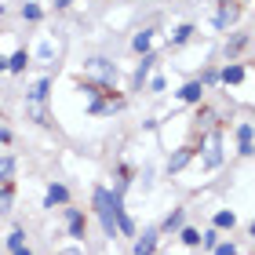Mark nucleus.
Masks as SVG:
<instances>
[{"label":"nucleus","mask_w":255,"mask_h":255,"mask_svg":"<svg viewBox=\"0 0 255 255\" xmlns=\"http://www.w3.org/2000/svg\"><path fill=\"white\" fill-rule=\"evenodd\" d=\"M124 201L121 193H113L106 186H95L91 190V208H95V215L102 219V230H106V237H117V223H113V212H117Z\"/></svg>","instance_id":"nucleus-1"},{"label":"nucleus","mask_w":255,"mask_h":255,"mask_svg":"<svg viewBox=\"0 0 255 255\" xmlns=\"http://www.w3.org/2000/svg\"><path fill=\"white\" fill-rule=\"evenodd\" d=\"M48 95H51V77H44L33 84V91L26 95V117H33L40 128H51V110H48Z\"/></svg>","instance_id":"nucleus-2"},{"label":"nucleus","mask_w":255,"mask_h":255,"mask_svg":"<svg viewBox=\"0 0 255 255\" xmlns=\"http://www.w3.org/2000/svg\"><path fill=\"white\" fill-rule=\"evenodd\" d=\"M84 66H88V69H91L95 77H102V84H113V80H117V66H113L110 59H102V55H95V59H88Z\"/></svg>","instance_id":"nucleus-3"},{"label":"nucleus","mask_w":255,"mask_h":255,"mask_svg":"<svg viewBox=\"0 0 255 255\" xmlns=\"http://www.w3.org/2000/svg\"><path fill=\"white\" fill-rule=\"evenodd\" d=\"M157 237H160V230H157V226L142 230V237L135 241V255H157Z\"/></svg>","instance_id":"nucleus-4"},{"label":"nucleus","mask_w":255,"mask_h":255,"mask_svg":"<svg viewBox=\"0 0 255 255\" xmlns=\"http://www.w3.org/2000/svg\"><path fill=\"white\" fill-rule=\"evenodd\" d=\"M66 223H69V237H84L88 234V219L80 215V208H66Z\"/></svg>","instance_id":"nucleus-5"},{"label":"nucleus","mask_w":255,"mask_h":255,"mask_svg":"<svg viewBox=\"0 0 255 255\" xmlns=\"http://www.w3.org/2000/svg\"><path fill=\"white\" fill-rule=\"evenodd\" d=\"M55 204H59V208L69 204V190L62 186V182H51V186H48V197H44V208H55Z\"/></svg>","instance_id":"nucleus-6"},{"label":"nucleus","mask_w":255,"mask_h":255,"mask_svg":"<svg viewBox=\"0 0 255 255\" xmlns=\"http://www.w3.org/2000/svg\"><path fill=\"white\" fill-rule=\"evenodd\" d=\"M237 15H241V7L234 4V0H226V4H223V7H219V11H215V26H219V29H226V26H234V18H237Z\"/></svg>","instance_id":"nucleus-7"},{"label":"nucleus","mask_w":255,"mask_h":255,"mask_svg":"<svg viewBox=\"0 0 255 255\" xmlns=\"http://www.w3.org/2000/svg\"><path fill=\"white\" fill-rule=\"evenodd\" d=\"M204 91H208V88L201 84V80H190V84H182L179 99H182V102H201V99H204Z\"/></svg>","instance_id":"nucleus-8"},{"label":"nucleus","mask_w":255,"mask_h":255,"mask_svg":"<svg viewBox=\"0 0 255 255\" xmlns=\"http://www.w3.org/2000/svg\"><path fill=\"white\" fill-rule=\"evenodd\" d=\"M245 73H248V69L241 66V62H230L223 73H219V80H223V84H241V80H245Z\"/></svg>","instance_id":"nucleus-9"},{"label":"nucleus","mask_w":255,"mask_h":255,"mask_svg":"<svg viewBox=\"0 0 255 255\" xmlns=\"http://www.w3.org/2000/svg\"><path fill=\"white\" fill-rule=\"evenodd\" d=\"M153 55H142V62H138V69H135V88H142L146 80H149V73H153Z\"/></svg>","instance_id":"nucleus-10"},{"label":"nucleus","mask_w":255,"mask_h":255,"mask_svg":"<svg viewBox=\"0 0 255 255\" xmlns=\"http://www.w3.org/2000/svg\"><path fill=\"white\" fill-rule=\"evenodd\" d=\"M153 33H157V29H142V33H135L131 48H135L138 55H149V44H153Z\"/></svg>","instance_id":"nucleus-11"},{"label":"nucleus","mask_w":255,"mask_h":255,"mask_svg":"<svg viewBox=\"0 0 255 255\" xmlns=\"http://www.w3.org/2000/svg\"><path fill=\"white\" fill-rule=\"evenodd\" d=\"M26 66H29V51H26V48H18V51L7 59V73H22Z\"/></svg>","instance_id":"nucleus-12"},{"label":"nucleus","mask_w":255,"mask_h":255,"mask_svg":"<svg viewBox=\"0 0 255 255\" xmlns=\"http://www.w3.org/2000/svg\"><path fill=\"white\" fill-rule=\"evenodd\" d=\"M237 146H241V153H252V124H241L237 128Z\"/></svg>","instance_id":"nucleus-13"},{"label":"nucleus","mask_w":255,"mask_h":255,"mask_svg":"<svg viewBox=\"0 0 255 255\" xmlns=\"http://www.w3.org/2000/svg\"><path fill=\"white\" fill-rule=\"evenodd\" d=\"M234 226H237L234 212H215V230H234Z\"/></svg>","instance_id":"nucleus-14"},{"label":"nucleus","mask_w":255,"mask_h":255,"mask_svg":"<svg viewBox=\"0 0 255 255\" xmlns=\"http://www.w3.org/2000/svg\"><path fill=\"white\" fill-rule=\"evenodd\" d=\"M182 215H186V212H182V208H175V212H171V215L164 219V226H160V230H164V234H171V230H179V226H182Z\"/></svg>","instance_id":"nucleus-15"},{"label":"nucleus","mask_w":255,"mask_h":255,"mask_svg":"<svg viewBox=\"0 0 255 255\" xmlns=\"http://www.w3.org/2000/svg\"><path fill=\"white\" fill-rule=\"evenodd\" d=\"M15 175V157H0V182H11Z\"/></svg>","instance_id":"nucleus-16"},{"label":"nucleus","mask_w":255,"mask_h":255,"mask_svg":"<svg viewBox=\"0 0 255 255\" xmlns=\"http://www.w3.org/2000/svg\"><path fill=\"white\" fill-rule=\"evenodd\" d=\"M22 18H26V22H40V18H44L40 4H22Z\"/></svg>","instance_id":"nucleus-17"},{"label":"nucleus","mask_w":255,"mask_h":255,"mask_svg":"<svg viewBox=\"0 0 255 255\" xmlns=\"http://www.w3.org/2000/svg\"><path fill=\"white\" fill-rule=\"evenodd\" d=\"M7 248H11V252L26 248V234H22V230H11V234H7Z\"/></svg>","instance_id":"nucleus-18"},{"label":"nucleus","mask_w":255,"mask_h":255,"mask_svg":"<svg viewBox=\"0 0 255 255\" xmlns=\"http://www.w3.org/2000/svg\"><path fill=\"white\" fill-rule=\"evenodd\" d=\"M179 237H182V245H186V248H197V245H201V234H197L193 226H186V230H182Z\"/></svg>","instance_id":"nucleus-19"},{"label":"nucleus","mask_w":255,"mask_h":255,"mask_svg":"<svg viewBox=\"0 0 255 255\" xmlns=\"http://www.w3.org/2000/svg\"><path fill=\"white\" fill-rule=\"evenodd\" d=\"M193 37V26H179L175 29V37H171V48H179V44H186Z\"/></svg>","instance_id":"nucleus-20"},{"label":"nucleus","mask_w":255,"mask_h":255,"mask_svg":"<svg viewBox=\"0 0 255 255\" xmlns=\"http://www.w3.org/2000/svg\"><path fill=\"white\" fill-rule=\"evenodd\" d=\"M241 48H248V33H241V37H234V40L226 44V51H230V55H237Z\"/></svg>","instance_id":"nucleus-21"},{"label":"nucleus","mask_w":255,"mask_h":255,"mask_svg":"<svg viewBox=\"0 0 255 255\" xmlns=\"http://www.w3.org/2000/svg\"><path fill=\"white\" fill-rule=\"evenodd\" d=\"M113 106H106V102H99V99H91L88 102V113H91V117H102V113H110Z\"/></svg>","instance_id":"nucleus-22"},{"label":"nucleus","mask_w":255,"mask_h":255,"mask_svg":"<svg viewBox=\"0 0 255 255\" xmlns=\"http://www.w3.org/2000/svg\"><path fill=\"white\" fill-rule=\"evenodd\" d=\"M11 208V182H0V212Z\"/></svg>","instance_id":"nucleus-23"},{"label":"nucleus","mask_w":255,"mask_h":255,"mask_svg":"<svg viewBox=\"0 0 255 255\" xmlns=\"http://www.w3.org/2000/svg\"><path fill=\"white\" fill-rule=\"evenodd\" d=\"M219 160H223V153H219V149H212V153L204 157V168H219Z\"/></svg>","instance_id":"nucleus-24"},{"label":"nucleus","mask_w":255,"mask_h":255,"mask_svg":"<svg viewBox=\"0 0 255 255\" xmlns=\"http://www.w3.org/2000/svg\"><path fill=\"white\" fill-rule=\"evenodd\" d=\"M201 245L215 252V245H219V234H215V230H212V234H204V237H201Z\"/></svg>","instance_id":"nucleus-25"},{"label":"nucleus","mask_w":255,"mask_h":255,"mask_svg":"<svg viewBox=\"0 0 255 255\" xmlns=\"http://www.w3.org/2000/svg\"><path fill=\"white\" fill-rule=\"evenodd\" d=\"M186 160H190V149H182V153H179L175 160H171V171H179L182 164H186Z\"/></svg>","instance_id":"nucleus-26"},{"label":"nucleus","mask_w":255,"mask_h":255,"mask_svg":"<svg viewBox=\"0 0 255 255\" xmlns=\"http://www.w3.org/2000/svg\"><path fill=\"white\" fill-rule=\"evenodd\" d=\"M215 255H237V245H215Z\"/></svg>","instance_id":"nucleus-27"},{"label":"nucleus","mask_w":255,"mask_h":255,"mask_svg":"<svg viewBox=\"0 0 255 255\" xmlns=\"http://www.w3.org/2000/svg\"><path fill=\"white\" fill-rule=\"evenodd\" d=\"M11 142V131H7V128H0V146H7Z\"/></svg>","instance_id":"nucleus-28"},{"label":"nucleus","mask_w":255,"mask_h":255,"mask_svg":"<svg viewBox=\"0 0 255 255\" xmlns=\"http://www.w3.org/2000/svg\"><path fill=\"white\" fill-rule=\"evenodd\" d=\"M69 4H77V0H55V7H59V11H66Z\"/></svg>","instance_id":"nucleus-29"},{"label":"nucleus","mask_w":255,"mask_h":255,"mask_svg":"<svg viewBox=\"0 0 255 255\" xmlns=\"http://www.w3.org/2000/svg\"><path fill=\"white\" fill-rule=\"evenodd\" d=\"M59 255H84V252H80V248H62Z\"/></svg>","instance_id":"nucleus-30"},{"label":"nucleus","mask_w":255,"mask_h":255,"mask_svg":"<svg viewBox=\"0 0 255 255\" xmlns=\"http://www.w3.org/2000/svg\"><path fill=\"white\" fill-rule=\"evenodd\" d=\"M0 73H7V59H4V55H0Z\"/></svg>","instance_id":"nucleus-31"},{"label":"nucleus","mask_w":255,"mask_h":255,"mask_svg":"<svg viewBox=\"0 0 255 255\" xmlns=\"http://www.w3.org/2000/svg\"><path fill=\"white\" fill-rule=\"evenodd\" d=\"M11 255H33V252L29 248H18V252H11Z\"/></svg>","instance_id":"nucleus-32"}]
</instances>
